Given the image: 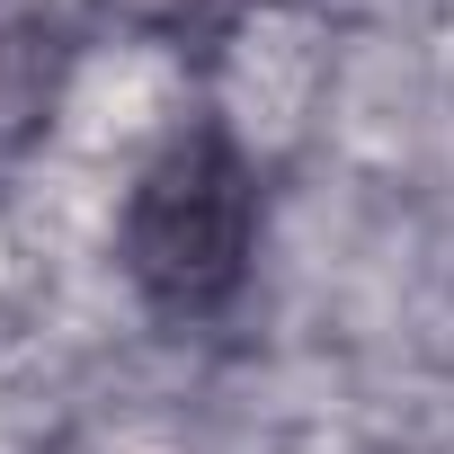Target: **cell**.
<instances>
[{"label":"cell","instance_id":"1","mask_svg":"<svg viewBox=\"0 0 454 454\" xmlns=\"http://www.w3.org/2000/svg\"><path fill=\"white\" fill-rule=\"evenodd\" d=\"M250 241H259V187H250V160L232 152V134H214V125L169 134L143 160L125 223H116L125 277L143 286V303H160L178 321L223 312L241 294Z\"/></svg>","mask_w":454,"mask_h":454},{"label":"cell","instance_id":"2","mask_svg":"<svg viewBox=\"0 0 454 454\" xmlns=\"http://www.w3.org/2000/svg\"><path fill=\"white\" fill-rule=\"evenodd\" d=\"M107 10H125V19H143V27H178V19L205 10V0H107Z\"/></svg>","mask_w":454,"mask_h":454}]
</instances>
